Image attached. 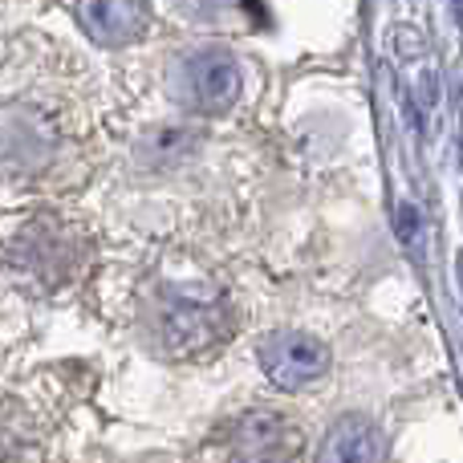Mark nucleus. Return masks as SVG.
I'll return each mask as SVG.
<instances>
[{"mask_svg":"<svg viewBox=\"0 0 463 463\" xmlns=\"http://www.w3.org/2000/svg\"><path fill=\"white\" fill-rule=\"evenodd\" d=\"M260 370L277 391L301 394L329 378V350L305 329H280L260 342Z\"/></svg>","mask_w":463,"mask_h":463,"instance_id":"423d86ee","label":"nucleus"},{"mask_svg":"<svg viewBox=\"0 0 463 463\" xmlns=\"http://www.w3.org/2000/svg\"><path fill=\"white\" fill-rule=\"evenodd\" d=\"M73 16H78L81 29L94 41H102V45H130V41H138L151 29L155 8L122 0V5H78Z\"/></svg>","mask_w":463,"mask_h":463,"instance_id":"1a4fd4ad","label":"nucleus"},{"mask_svg":"<svg viewBox=\"0 0 463 463\" xmlns=\"http://www.w3.org/2000/svg\"><path fill=\"white\" fill-rule=\"evenodd\" d=\"M167 90L192 114H224L244 94V65L228 49H192L171 61Z\"/></svg>","mask_w":463,"mask_h":463,"instance_id":"39448f33","label":"nucleus"},{"mask_svg":"<svg viewBox=\"0 0 463 463\" xmlns=\"http://www.w3.org/2000/svg\"><path fill=\"white\" fill-rule=\"evenodd\" d=\"M73 130L53 102L37 94L0 98V179H37L65 155Z\"/></svg>","mask_w":463,"mask_h":463,"instance_id":"7ed1b4c3","label":"nucleus"},{"mask_svg":"<svg viewBox=\"0 0 463 463\" xmlns=\"http://www.w3.org/2000/svg\"><path fill=\"white\" fill-rule=\"evenodd\" d=\"M146 342L167 358H208L232 337L236 313L228 293L208 277H159L143 309Z\"/></svg>","mask_w":463,"mask_h":463,"instance_id":"f257e3e1","label":"nucleus"},{"mask_svg":"<svg viewBox=\"0 0 463 463\" xmlns=\"http://www.w3.org/2000/svg\"><path fill=\"white\" fill-rule=\"evenodd\" d=\"M200 463H305V435L285 411L248 407L216 423Z\"/></svg>","mask_w":463,"mask_h":463,"instance_id":"20e7f679","label":"nucleus"},{"mask_svg":"<svg viewBox=\"0 0 463 463\" xmlns=\"http://www.w3.org/2000/svg\"><path fill=\"white\" fill-rule=\"evenodd\" d=\"M0 463H57L49 423L21 399H0Z\"/></svg>","mask_w":463,"mask_h":463,"instance_id":"0eeeda50","label":"nucleus"},{"mask_svg":"<svg viewBox=\"0 0 463 463\" xmlns=\"http://www.w3.org/2000/svg\"><path fill=\"white\" fill-rule=\"evenodd\" d=\"M313 463H386V435L366 415H342L321 435Z\"/></svg>","mask_w":463,"mask_h":463,"instance_id":"6e6552de","label":"nucleus"},{"mask_svg":"<svg viewBox=\"0 0 463 463\" xmlns=\"http://www.w3.org/2000/svg\"><path fill=\"white\" fill-rule=\"evenodd\" d=\"M90 232L57 208H21L0 216V264L16 280L53 293L86 272Z\"/></svg>","mask_w":463,"mask_h":463,"instance_id":"f03ea898","label":"nucleus"}]
</instances>
